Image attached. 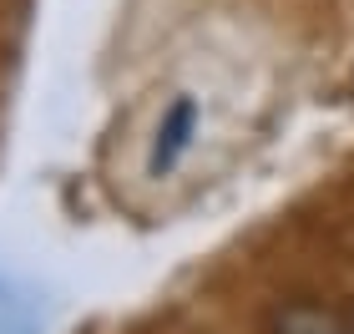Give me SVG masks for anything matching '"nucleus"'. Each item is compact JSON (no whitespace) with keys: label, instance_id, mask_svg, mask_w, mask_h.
Returning a JSON list of instances; mask_svg holds the SVG:
<instances>
[{"label":"nucleus","instance_id":"nucleus-3","mask_svg":"<svg viewBox=\"0 0 354 334\" xmlns=\"http://www.w3.org/2000/svg\"><path fill=\"white\" fill-rule=\"evenodd\" d=\"M0 334H36V304L10 279H0Z\"/></svg>","mask_w":354,"mask_h":334},{"label":"nucleus","instance_id":"nucleus-2","mask_svg":"<svg viewBox=\"0 0 354 334\" xmlns=\"http://www.w3.org/2000/svg\"><path fill=\"white\" fill-rule=\"evenodd\" d=\"M273 334H349L334 314L324 309H309V304H288L279 314V324H273Z\"/></svg>","mask_w":354,"mask_h":334},{"label":"nucleus","instance_id":"nucleus-1","mask_svg":"<svg viewBox=\"0 0 354 334\" xmlns=\"http://www.w3.org/2000/svg\"><path fill=\"white\" fill-rule=\"evenodd\" d=\"M192 127H198V102H177L167 111V122L157 127V147H152V172H167L177 157L187 152V142H192Z\"/></svg>","mask_w":354,"mask_h":334}]
</instances>
